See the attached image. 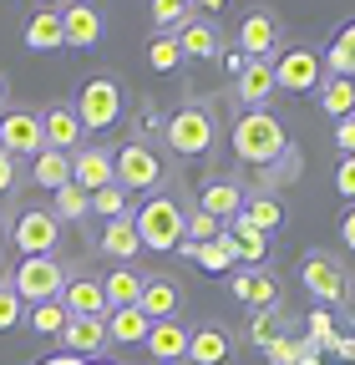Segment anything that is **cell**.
Listing matches in <instances>:
<instances>
[{
	"label": "cell",
	"instance_id": "obj_1",
	"mask_svg": "<svg viewBox=\"0 0 355 365\" xmlns=\"http://www.w3.org/2000/svg\"><path fill=\"white\" fill-rule=\"evenodd\" d=\"M229 143H234V158L244 163V173L274 163V158H284L294 148L289 132H284V122L274 112H239L234 127H229Z\"/></svg>",
	"mask_w": 355,
	"mask_h": 365
},
{
	"label": "cell",
	"instance_id": "obj_2",
	"mask_svg": "<svg viewBox=\"0 0 355 365\" xmlns=\"http://www.w3.org/2000/svg\"><path fill=\"white\" fill-rule=\"evenodd\" d=\"M163 143H168V153H178V158H208V153L218 148V117H213V107H208L203 97H188L183 107L168 117Z\"/></svg>",
	"mask_w": 355,
	"mask_h": 365
},
{
	"label": "cell",
	"instance_id": "obj_3",
	"mask_svg": "<svg viewBox=\"0 0 355 365\" xmlns=\"http://www.w3.org/2000/svg\"><path fill=\"white\" fill-rule=\"evenodd\" d=\"M299 284L309 289V299H320L325 309H340V304H350L355 274H350V264L335 249H309L299 259Z\"/></svg>",
	"mask_w": 355,
	"mask_h": 365
},
{
	"label": "cell",
	"instance_id": "obj_4",
	"mask_svg": "<svg viewBox=\"0 0 355 365\" xmlns=\"http://www.w3.org/2000/svg\"><path fill=\"white\" fill-rule=\"evenodd\" d=\"M183 218H188V208H183L178 193H153L138 213H132L143 249H153V254H173L178 244H183Z\"/></svg>",
	"mask_w": 355,
	"mask_h": 365
},
{
	"label": "cell",
	"instance_id": "obj_5",
	"mask_svg": "<svg viewBox=\"0 0 355 365\" xmlns=\"http://www.w3.org/2000/svg\"><path fill=\"white\" fill-rule=\"evenodd\" d=\"M112 173H117V182H122L127 193H148V198L168 182L163 153H158L153 143H138V137H132V143H122V148L112 153Z\"/></svg>",
	"mask_w": 355,
	"mask_h": 365
},
{
	"label": "cell",
	"instance_id": "obj_6",
	"mask_svg": "<svg viewBox=\"0 0 355 365\" xmlns=\"http://www.w3.org/2000/svg\"><path fill=\"white\" fill-rule=\"evenodd\" d=\"M76 117H81V127L86 132H107L117 117H122V81L117 76H107V71H97V76H86L81 86H76Z\"/></svg>",
	"mask_w": 355,
	"mask_h": 365
},
{
	"label": "cell",
	"instance_id": "obj_7",
	"mask_svg": "<svg viewBox=\"0 0 355 365\" xmlns=\"http://www.w3.org/2000/svg\"><path fill=\"white\" fill-rule=\"evenodd\" d=\"M289 46V36H284V21H279V11H269V6H254L244 21H239V36H234V51H244L249 61H274L279 51Z\"/></svg>",
	"mask_w": 355,
	"mask_h": 365
},
{
	"label": "cell",
	"instance_id": "obj_8",
	"mask_svg": "<svg viewBox=\"0 0 355 365\" xmlns=\"http://www.w3.org/2000/svg\"><path fill=\"white\" fill-rule=\"evenodd\" d=\"M66 264L56 259V254H41V259H21L16 269H11V289L26 299V304H41V299H61V289H66Z\"/></svg>",
	"mask_w": 355,
	"mask_h": 365
},
{
	"label": "cell",
	"instance_id": "obj_9",
	"mask_svg": "<svg viewBox=\"0 0 355 365\" xmlns=\"http://www.w3.org/2000/svg\"><path fill=\"white\" fill-rule=\"evenodd\" d=\"M320 81H325V51H315V46H284L274 56V86L289 97L320 91Z\"/></svg>",
	"mask_w": 355,
	"mask_h": 365
},
{
	"label": "cell",
	"instance_id": "obj_10",
	"mask_svg": "<svg viewBox=\"0 0 355 365\" xmlns=\"http://www.w3.org/2000/svg\"><path fill=\"white\" fill-rule=\"evenodd\" d=\"M41 148H46V127H41L36 107H6L0 112V153H11L21 163V158H36Z\"/></svg>",
	"mask_w": 355,
	"mask_h": 365
},
{
	"label": "cell",
	"instance_id": "obj_11",
	"mask_svg": "<svg viewBox=\"0 0 355 365\" xmlns=\"http://www.w3.org/2000/svg\"><path fill=\"white\" fill-rule=\"evenodd\" d=\"M11 244H16L26 259L56 254V244H61V218H56L51 208H26V213L11 223Z\"/></svg>",
	"mask_w": 355,
	"mask_h": 365
},
{
	"label": "cell",
	"instance_id": "obj_12",
	"mask_svg": "<svg viewBox=\"0 0 355 365\" xmlns=\"http://www.w3.org/2000/svg\"><path fill=\"white\" fill-rule=\"evenodd\" d=\"M229 294L234 299H244L249 309H284V289H279V279L269 269H234L229 274Z\"/></svg>",
	"mask_w": 355,
	"mask_h": 365
},
{
	"label": "cell",
	"instance_id": "obj_13",
	"mask_svg": "<svg viewBox=\"0 0 355 365\" xmlns=\"http://www.w3.org/2000/svg\"><path fill=\"white\" fill-rule=\"evenodd\" d=\"M274 97H279L274 61H249V66L234 76V102H239V112H269Z\"/></svg>",
	"mask_w": 355,
	"mask_h": 365
},
{
	"label": "cell",
	"instance_id": "obj_14",
	"mask_svg": "<svg viewBox=\"0 0 355 365\" xmlns=\"http://www.w3.org/2000/svg\"><path fill=\"white\" fill-rule=\"evenodd\" d=\"M61 304H66V314H81V319H107L112 314V304L102 294V279H97V274H86V269H71L66 274Z\"/></svg>",
	"mask_w": 355,
	"mask_h": 365
},
{
	"label": "cell",
	"instance_id": "obj_15",
	"mask_svg": "<svg viewBox=\"0 0 355 365\" xmlns=\"http://www.w3.org/2000/svg\"><path fill=\"white\" fill-rule=\"evenodd\" d=\"M234 350H239L234 330L218 319H203V325H193V340H188V365H229Z\"/></svg>",
	"mask_w": 355,
	"mask_h": 365
},
{
	"label": "cell",
	"instance_id": "obj_16",
	"mask_svg": "<svg viewBox=\"0 0 355 365\" xmlns=\"http://www.w3.org/2000/svg\"><path fill=\"white\" fill-rule=\"evenodd\" d=\"M107 319H81V314H71L66 319V330H61V350L66 355H76V360H86V365H92V360H102L107 355Z\"/></svg>",
	"mask_w": 355,
	"mask_h": 365
},
{
	"label": "cell",
	"instance_id": "obj_17",
	"mask_svg": "<svg viewBox=\"0 0 355 365\" xmlns=\"http://www.w3.org/2000/svg\"><path fill=\"white\" fill-rule=\"evenodd\" d=\"M188 340H193V330L183 319H158L143 345H148L153 365H188Z\"/></svg>",
	"mask_w": 355,
	"mask_h": 365
},
{
	"label": "cell",
	"instance_id": "obj_18",
	"mask_svg": "<svg viewBox=\"0 0 355 365\" xmlns=\"http://www.w3.org/2000/svg\"><path fill=\"white\" fill-rule=\"evenodd\" d=\"M71 182H76V188H86V193H97V188H107V182H117V173H112V148L81 143V148L71 153Z\"/></svg>",
	"mask_w": 355,
	"mask_h": 365
},
{
	"label": "cell",
	"instance_id": "obj_19",
	"mask_svg": "<svg viewBox=\"0 0 355 365\" xmlns=\"http://www.w3.org/2000/svg\"><path fill=\"white\" fill-rule=\"evenodd\" d=\"M244 198H249V188H244L239 178H208L203 188H198V208L213 213L218 223L239 218V213H244Z\"/></svg>",
	"mask_w": 355,
	"mask_h": 365
},
{
	"label": "cell",
	"instance_id": "obj_20",
	"mask_svg": "<svg viewBox=\"0 0 355 365\" xmlns=\"http://www.w3.org/2000/svg\"><path fill=\"white\" fill-rule=\"evenodd\" d=\"M138 309L153 319V325H158V319H178V309H183V284H178L173 274H148Z\"/></svg>",
	"mask_w": 355,
	"mask_h": 365
},
{
	"label": "cell",
	"instance_id": "obj_21",
	"mask_svg": "<svg viewBox=\"0 0 355 365\" xmlns=\"http://www.w3.org/2000/svg\"><path fill=\"white\" fill-rule=\"evenodd\" d=\"M178 46H183V61H218L229 51L218 21H208V16H198V21H188L183 31H178Z\"/></svg>",
	"mask_w": 355,
	"mask_h": 365
},
{
	"label": "cell",
	"instance_id": "obj_22",
	"mask_svg": "<svg viewBox=\"0 0 355 365\" xmlns=\"http://www.w3.org/2000/svg\"><path fill=\"white\" fill-rule=\"evenodd\" d=\"M41 127H46V148H56V153H76L81 137H86V127H81L71 102H51L41 112Z\"/></svg>",
	"mask_w": 355,
	"mask_h": 365
},
{
	"label": "cell",
	"instance_id": "obj_23",
	"mask_svg": "<svg viewBox=\"0 0 355 365\" xmlns=\"http://www.w3.org/2000/svg\"><path fill=\"white\" fill-rule=\"evenodd\" d=\"M178 254L193 259L203 274H224V279L239 269V249H234V239H229V228H224V234H218L213 244H178Z\"/></svg>",
	"mask_w": 355,
	"mask_h": 365
},
{
	"label": "cell",
	"instance_id": "obj_24",
	"mask_svg": "<svg viewBox=\"0 0 355 365\" xmlns=\"http://www.w3.org/2000/svg\"><path fill=\"white\" fill-rule=\"evenodd\" d=\"M294 178H299V153L294 148L284 158H274V163H264V168L239 173V182H249V193H274V198H279V188H289Z\"/></svg>",
	"mask_w": 355,
	"mask_h": 365
},
{
	"label": "cell",
	"instance_id": "obj_25",
	"mask_svg": "<svg viewBox=\"0 0 355 365\" xmlns=\"http://www.w3.org/2000/svg\"><path fill=\"white\" fill-rule=\"evenodd\" d=\"M143 284H148V274H143L138 264H112V269L102 274V294H107L112 309L138 304V299H143Z\"/></svg>",
	"mask_w": 355,
	"mask_h": 365
},
{
	"label": "cell",
	"instance_id": "obj_26",
	"mask_svg": "<svg viewBox=\"0 0 355 365\" xmlns=\"http://www.w3.org/2000/svg\"><path fill=\"white\" fill-rule=\"evenodd\" d=\"M21 41L31 46V51H61L66 46V26H61V11H46V6H36L26 16V31Z\"/></svg>",
	"mask_w": 355,
	"mask_h": 365
},
{
	"label": "cell",
	"instance_id": "obj_27",
	"mask_svg": "<svg viewBox=\"0 0 355 365\" xmlns=\"http://www.w3.org/2000/svg\"><path fill=\"white\" fill-rule=\"evenodd\" d=\"M61 26H66V46H97L102 41V11L86 6V0H71V6H61Z\"/></svg>",
	"mask_w": 355,
	"mask_h": 365
},
{
	"label": "cell",
	"instance_id": "obj_28",
	"mask_svg": "<svg viewBox=\"0 0 355 365\" xmlns=\"http://www.w3.org/2000/svg\"><path fill=\"white\" fill-rule=\"evenodd\" d=\"M97 249L112 259V264H138V254H143V239H138V223L132 218H112L107 228H102V239H97Z\"/></svg>",
	"mask_w": 355,
	"mask_h": 365
},
{
	"label": "cell",
	"instance_id": "obj_29",
	"mask_svg": "<svg viewBox=\"0 0 355 365\" xmlns=\"http://www.w3.org/2000/svg\"><path fill=\"white\" fill-rule=\"evenodd\" d=\"M31 182H36V188H46V193L66 188V182H71V153L41 148V153L31 158Z\"/></svg>",
	"mask_w": 355,
	"mask_h": 365
},
{
	"label": "cell",
	"instance_id": "obj_30",
	"mask_svg": "<svg viewBox=\"0 0 355 365\" xmlns=\"http://www.w3.org/2000/svg\"><path fill=\"white\" fill-rule=\"evenodd\" d=\"M320 112L330 117V122H345V117H355V81L350 76H330L325 71V81H320Z\"/></svg>",
	"mask_w": 355,
	"mask_h": 365
},
{
	"label": "cell",
	"instance_id": "obj_31",
	"mask_svg": "<svg viewBox=\"0 0 355 365\" xmlns=\"http://www.w3.org/2000/svg\"><path fill=\"white\" fill-rule=\"evenodd\" d=\"M148 330H153V319H148L138 304H127V309H112V314H107V340H112V345H143Z\"/></svg>",
	"mask_w": 355,
	"mask_h": 365
},
{
	"label": "cell",
	"instance_id": "obj_32",
	"mask_svg": "<svg viewBox=\"0 0 355 365\" xmlns=\"http://www.w3.org/2000/svg\"><path fill=\"white\" fill-rule=\"evenodd\" d=\"M239 218H244L249 228H259V234H279V228H284V203H279L274 193H249Z\"/></svg>",
	"mask_w": 355,
	"mask_h": 365
},
{
	"label": "cell",
	"instance_id": "obj_33",
	"mask_svg": "<svg viewBox=\"0 0 355 365\" xmlns=\"http://www.w3.org/2000/svg\"><path fill=\"white\" fill-rule=\"evenodd\" d=\"M224 228H229V239H234V249H239V264H249V269H264V254H269V234L249 228L244 218H229Z\"/></svg>",
	"mask_w": 355,
	"mask_h": 365
},
{
	"label": "cell",
	"instance_id": "obj_34",
	"mask_svg": "<svg viewBox=\"0 0 355 365\" xmlns=\"http://www.w3.org/2000/svg\"><path fill=\"white\" fill-rule=\"evenodd\" d=\"M148 16H153L158 36H178L188 21H198V6H193V0H153Z\"/></svg>",
	"mask_w": 355,
	"mask_h": 365
},
{
	"label": "cell",
	"instance_id": "obj_35",
	"mask_svg": "<svg viewBox=\"0 0 355 365\" xmlns=\"http://www.w3.org/2000/svg\"><path fill=\"white\" fill-rule=\"evenodd\" d=\"M66 304L61 299H41V304H26V325L36 330V335H46V340H61V330H66Z\"/></svg>",
	"mask_w": 355,
	"mask_h": 365
},
{
	"label": "cell",
	"instance_id": "obj_36",
	"mask_svg": "<svg viewBox=\"0 0 355 365\" xmlns=\"http://www.w3.org/2000/svg\"><path fill=\"white\" fill-rule=\"evenodd\" d=\"M325 71L330 76H350L355 81V21L335 31V41L325 46Z\"/></svg>",
	"mask_w": 355,
	"mask_h": 365
},
{
	"label": "cell",
	"instance_id": "obj_37",
	"mask_svg": "<svg viewBox=\"0 0 355 365\" xmlns=\"http://www.w3.org/2000/svg\"><path fill=\"white\" fill-rule=\"evenodd\" d=\"M279 335H289V314H284V309H254V314H249V340H254L259 350H269Z\"/></svg>",
	"mask_w": 355,
	"mask_h": 365
},
{
	"label": "cell",
	"instance_id": "obj_38",
	"mask_svg": "<svg viewBox=\"0 0 355 365\" xmlns=\"http://www.w3.org/2000/svg\"><path fill=\"white\" fill-rule=\"evenodd\" d=\"M51 213L66 218V223H81V218H92V193L76 188V182H66V188L51 193Z\"/></svg>",
	"mask_w": 355,
	"mask_h": 365
},
{
	"label": "cell",
	"instance_id": "obj_39",
	"mask_svg": "<svg viewBox=\"0 0 355 365\" xmlns=\"http://www.w3.org/2000/svg\"><path fill=\"white\" fill-rule=\"evenodd\" d=\"M92 218H132V193L122 188V182H107V188L92 193Z\"/></svg>",
	"mask_w": 355,
	"mask_h": 365
},
{
	"label": "cell",
	"instance_id": "obj_40",
	"mask_svg": "<svg viewBox=\"0 0 355 365\" xmlns=\"http://www.w3.org/2000/svg\"><path fill=\"white\" fill-rule=\"evenodd\" d=\"M148 66H153L158 76H168V71L183 66V46H178V36H153V41H148Z\"/></svg>",
	"mask_w": 355,
	"mask_h": 365
},
{
	"label": "cell",
	"instance_id": "obj_41",
	"mask_svg": "<svg viewBox=\"0 0 355 365\" xmlns=\"http://www.w3.org/2000/svg\"><path fill=\"white\" fill-rule=\"evenodd\" d=\"M218 234H224V223L193 203V208H188V218H183V244H213Z\"/></svg>",
	"mask_w": 355,
	"mask_h": 365
},
{
	"label": "cell",
	"instance_id": "obj_42",
	"mask_svg": "<svg viewBox=\"0 0 355 365\" xmlns=\"http://www.w3.org/2000/svg\"><path fill=\"white\" fill-rule=\"evenodd\" d=\"M21 319H26V299H21L16 289H0V335L16 330Z\"/></svg>",
	"mask_w": 355,
	"mask_h": 365
},
{
	"label": "cell",
	"instance_id": "obj_43",
	"mask_svg": "<svg viewBox=\"0 0 355 365\" xmlns=\"http://www.w3.org/2000/svg\"><path fill=\"white\" fill-rule=\"evenodd\" d=\"M264 355H269V365H299V355H304V340H294V335H279L269 350H264Z\"/></svg>",
	"mask_w": 355,
	"mask_h": 365
},
{
	"label": "cell",
	"instance_id": "obj_44",
	"mask_svg": "<svg viewBox=\"0 0 355 365\" xmlns=\"http://www.w3.org/2000/svg\"><path fill=\"white\" fill-rule=\"evenodd\" d=\"M163 127H168V117H163L153 102H143V107H138V143H143V137H163Z\"/></svg>",
	"mask_w": 355,
	"mask_h": 365
},
{
	"label": "cell",
	"instance_id": "obj_45",
	"mask_svg": "<svg viewBox=\"0 0 355 365\" xmlns=\"http://www.w3.org/2000/svg\"><path fill=\"white\" fill-rule=\"evenodd\" d=\"M335 193L345 203H355V158H340L335 163Z\"/></svg>",
	"mask_w": 355,
	"mask_h": 365
},
{
	"label": "cell",
	"instance_id": "obj_46",
	"mask_svg": "<svg viewBox=\"0 0 355 365\" xmlns=\"http://www.w3.org/2000/svg\"><path fill=\"white\" fill-rule=\"evenodd\" d=\"M330 143H335V153H340V158H355V117L335 122V132H330Z\"/></svg>",
	"mask_w": 355,
	"mask_h": 365
},
{
	"label": "cell",
	"instance_id": "obj_47",
	"mask_svg": "<svg viewBox=\"0 0 355 365\" xmlns=\"http://www.w3.org/2000/svg\"><path fill=\"white\" fill-rule=\"evenodd\" d=\"M16 182H21L16 158H11V153H0V198H6V193H16Z\"/></svg>",
	"mask_w": 355,
	"mask_h": 365
},
{
	"label": "cell",
	"instance_id": "obj_48",
	"mask_svg": "<svg viewBox=\"0 0 355 365\" xmlns=\"http://www.w3.org/2000/svg\"><path fill=\"white\" fill-rule=\"evenodd\" d=\"M340 244L355 254V203H345V213H340Z\"/></svg>",
	"mask_w": 355,
	"mask_h": 365
},
{
	"label": "cell",
	"instance_id": "obj_49",
	"mask_svg": "<svg viewBox=\"0 0 355 365\" xmlns=\"http://www.w3.org/2000/svg\"><path fill=\"white\" fill-rule=\"evenodd\" d=\"M218 61H224V71H229V76H239V71L249 66V56H244V51H224Z\"/></svg>",
	"mask_w": 355,
	"mask_h": 365
},
{
	"label": "cell",
	"instance_id": "obj_50",
	"mask_svg": "<svg viewBox=\"0 0 355 365\" xmlns=\"http://www.w3.org/2000/svg\"><path fill=\"white\" fill-rule=\"evenodd\" d=\"M193 6H198V16H208V21H213L218 11H224V6H229V0H193Z\"/></svg>",
	"mask_w": 355,
	"mask_h": 365
},
{
	"label": "cell",
	"instance_id": "obj_51",
	"mask_svg": "<svg viewBox=\"0 0 355 365\" xmlns=\"http://www.w3.org/2000/svg\"><path fill=\"white\" fill-rule=\"evenodd\" d=\"M335 355H345V360H355V340H335Z\"/></svg>",
	"mask_w": 355,
	"mask_h": 365
},
{
	"label": "cell",
	"instance_id": "obj_52",
	"mask_svg": "<svg viewBox=\"0 0 355 365\" xmlns=\"http://www.w3.org/2000/svg\"><path fill=\"white\" fill-rule=\"evenodd\" d=\"M299 365H320V350H309V340H304V355H299Z\"/></svg>",
	"mask_w": 355,
	"mask_h": 365
},
{
	"label": "cell",
	"instance_id": "obj_53",
	"mask_svg": "<svg viewBox=\"0 0 355 365\" xmlns=\"http://www.w3.org/2000/svg\"><path fill=\"white\" fill-rule=\"evenodd\" d=\"M36 6H46V11H61V6H71V0H36Z\"/></svg>",
	"mask_w": 355,
	"mask_h": 365
},
{
	"label": "cell",
	"instance_id": "obj_54",
	"mask_svg": "<svg viewBox=\"0 0 355 365\" xmlns=\"http://www.w3.org/2000/svg\"><path fill=\"white\" fill-rule=\"evenodd\" d=\"M6 91H11V86H6V71H0V112H6Z\"/></svg>",
	"mask_w": 355,
	"mask_h": 365
},
{
	"label": "cell",
	"instance_id": "obj_55",
	"mask_svg": "<svg viewBox=\"0 0 355 365\" xmlns=\"http://www.w3.org/2000/svg\"><path fill=\"white\" fill-rule=\"evenodd\" d=\"M11 244V228H6V218H0V249H6Z\"/></svg>",
	"mask_w": 355,
	"mask_h": 365
},
{
	"label": "cell",
	"instance_id": "obj_56",
	"mask_svg": "<svg viewBox=\"0 0 355 365\" xmlns=\"http://www.w3.org/2000/svg\"><path fill=\"white\" fill-rule=\"evenodd\" d=\"M0 289H11V269L6 264H0Z\"/></svg>",
	"mask_w": 355,
	"mask_h": 365
},
{
	"label": "cell",
	"instance_id": "obj_57",
	"mask_svg": "<svg viewBox=\"0 0 355 365\" xmlns=\"http://www.w3.org/2000/svg\"><path fill=\"white\" fill-rule=\"evenodd\" d=\"M92 365H112V360H92Z\"/></svg>",
	"mask_w": 355,
	"mask_h": 365
}]
</instances>
